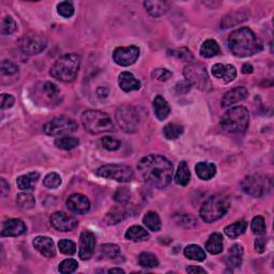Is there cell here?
Instances as JSON below:
<instances>
[{"label":"cell","mask_w":274,"mask_h":274,"mask_svg":"<svg viewBox=\"0 0 274 274\" xmlns=\"http://www.w3.org/2000/svg\"><path fill=\"white\" fill-rule=\"evenodd\" d=\"M138 171L147 183L164 189L171 182L173 166L163 155L149 154L139 161Z\"/></svg>","instance_id":"obj_1"},{"label":"cell","mask_w":274,"mask_h":274,"mask_svg":"<svg viewBox=\"0 0 274 274\" xmlns=\"http://www.w3.org/2000/svg\"><path fill=\"white\" fill-rule=\"evenodd\" d=\"M227 43L229 49L237 57H250L263 48L257 35L245 27L233 31L228 35Z\"/></svg>","instance_id":"obj_2"},{"label":"cell","mask_w":274,"mask_h":274,"mask_svg":"<svg viewBox=\"0 0 274 274\" xmlns=\"http://www.w3.org/2000/svg\"><path fill=\"white\" fill-rule=\"evenodd\" d=\"M82 58L77 54H66L55 62L49 74L64 83L73 82L77 77Z\"/></svg>","instance_id":"obj_3"},{"label":"cell","mask_w":274,"mask_h":274,"mask_svg":"<svg viewBox=\"0 0 274 274\" xmlns=\"http://www.w3.org/2000/svg\"><path fill=\"white\" fill-rule=\"evenodd\" d=\"M82 123L87 132L95 135L111 132L115 129L111 118L101 110L89 109L84 111Z\"/></svg>","instance_id":"obj_4"},{"label":"cell","mask_w":274,"mask_h":274,"mask_svg":"<svg viewBox=\"0 0 274 274\" xmlns=\"http://www.w3.org/2000/svg\"><path fill=\"white\" fill-rule=\"evenodd\" d=\"M229 206L230 202L228 197L222 194H215L210 196L203 204L199 210V215L206 223H213L227 213Z\"/></svg>","instance_id":"obj_5"},{"label":"cell","mask_w":274,"mask_h":274,"mask_svg":"<svg viewBox=\"0 0 274 274\" xmlns=\"http://www.w3.org/2000/svg\"><path fill=\"white\" fill-rule=\"evenodd\" d=\"M250 123V113L244 106L228 109L221 118V127L228 133H242Z\"/></svg>","instance_id":"obj_6"},{"label":"cell","mask_w":274,"mask_h":274,"mask_svg":"<svg viewBox=\"0 0 274 274\" xmlns=\"http://www.w3.org/2000/svg\"><path fill=\"white\" fill-rule=\"evenodd\" d=\"M60 95V89L54 83L44 82L34 86V101L42 106H54V105L59 104Z\"/></svg>","instance_id":"obj_7"},{"label":"cell","mask_w":274,"mask_h":274,"mask_svg":"<svg viewBox=\"0 0 274 274\" xmlns=\"http://www.w3.org/2000/svg\"><path fill=\"white\" fill-rule=\"evenodd\" d=\"M116 120L126 133H134L139 128L140 116L132 105H122L116 110Z\"/></svg>","instance_id":"obj_8"},{"label":"cell","mask_w":274,"mask_h":274,"mask_svg":"<svg viewBox=\"0 0 274 274\" xmlns=\"http://www.w3.org/2000/svg\"><path fill=\"white\" fill-rule=\"evenodd\" d=\"M241 188L252 197H263L271 190V180L261 175H250L242 180Z\"/></svg>","instance_id":"obj_9"},{"label":"cell","mask_w":274,"mask_h":274,"mask_svg":"<svg viewBox=\"0 0 274 274\" xmlns=\"http://www.w3.org/2000/svg\"><path fill=\"white\" fill-rule=\"evenodd\" d=\"M78 126L75 120L66 116L55 117L53 119L47 121L44 124V127H43L44 133L49 136L68 135L76 132Z\"/></svg>","instance_id":"obj_10"},{"label":"cell","mask_w":274,"mask_h":274,"mask_svg":"<svg viewBox=\"0 0 274 274\" xmlns=\"http://www.w3.org/2000/svg\"><path fill=\"white\" fill-rule=\"evenodd\" d=\"M97 176L116 180L118 182H129L133 179L134 172L131 167L127 165L109 164L98 168L96 171Z\"/></svg>","instance_id":"obj_11"},{"label":"cell","mask_w":274,"mask_h":274,"mask_svg":"<svg viewBox=\"0 0 274 274\" xmlns=\"http://www.w3.org/2000/svg\"><path fill=\"white\" fill-rule=\"evenodd\" d=\"M183 75L192 86H196L199 89L208 90L211 87L207 70L202 64L186 66L183 70Z\"/></svg>","instance_id":"obj_12"},{"label":"cell","mask_w":274,"mask_h":274,"mask_svg":"<svg viewBox=\"0 0 274 274\" xmlns=\"http://www.w3.org/2000/svg\"><path fill=\"white\" fill-rule=\"evenodd\" d=\"M47 46V40L44 35L30 34L24 35L20 40V47L27 55H36L44 51Z\"/></svg>","instance_id":"obj_13"},{"label":"cell","mask_w":274,"mask_h":274,"mask_svg":"<svg viewBox=\"0 0 274 274\" xmlns=\"http://www.w3.org/2000/svg\"><path fill=\"white\" fill-rule=\"evenodd\" d=\"M139 57V48L136 46L117 47L113 53V59L118 66L129 67L134 65Z\"/></svg>","instance_id":"obj_14"},{"label":"cell","mask_w":274,"mask_h":274,"mask_svg":"<svg viewBox=\"0 0 274 274\" xmlns=\"http://www.w3.org/2000/svg\"><path fill=\"white\" fill-rule=\"evenodd\" d=\"M51 224L56 230L67 233L75 229L78 225V222L74 216L58 211L51 216Z\"/></svg>","instance_id":"obj_15"},{"label":"cell","mask_w":274,"mask_h":274,"mask_svg":"<svg viewBox=\"0 0 274 274\" xmlns=\"http://www.w3.org/2000/svg\"><path fill=\"white\" fill-rule=\"evenodd\" d=\"M96 250V237L89 230H84L79 238L78 256L83 260H88L92 257Z\"/></svg>","instance_id":"obj_16"},{"label":"cell","mask_w":274,"mask_h":274,"mask_svg":"<svg viewBox=\"0 0 274 274\" xmlns=\"http://www.w3.org/2000/svg\"><path fill=\"white\" fill-rule=\"evenodd\" d=\"M67 207L73 213L85 214L90 209V202L83 194H73L68 198Z\"/></svg>","instance_id":"obj_17"},{"label":"cell","mask_w":274,"mask_h":274,"mask_svg":"<svg viewBox=\"0 0 274 274\" xmlns=\"http://www.w3.org/2000/svg\"><path fill=\"white\" fill-rule=\"evenodd\" d=\"M34 246L36 251L47 258H54L56 256V248L54 241L45 236H39L34 239Z\"/></svg>","instance_id":"obj_18"},{"label":"cell","mask_w":274,"mask_h":274,"mask_svg":"<svg viewBox=\"0 0 274 274\" xmlns=\"http://www.w3.org/2000/svg\"><path fill=\"white\" fill-rule=\"evenodd\" d=\"M27 232L25 223L20 219H10L2 225L1 236L3 237H18Z\"/></svg>","instance_id":"obj_19"},{"label":"cell","mask_w":274,"mask_h":274,"mask_svg":"<svg viewBox=\"0 0 274 274\" xmlns=\"http://www.w3.org/2000/svg\"><path fill=\"white\" fill-rule=\"evenodd\" d=\"M212 74L217 79H222L224 83H230L237 77V70L232 65L216 64L212 67Z\"/></svg>","instance_id":"obj_20"},{"label":"cell","mask_w":274,"mask_h":274,"mask_svg":"<svg viewBox=\"0 0 274 274\" xmlns=\"http://www.w3.org/2000/svg\"><path fill=\"white\" fill-rule=\"evenodd\" d=\"M247 95L248 92L244 87H237V88L229 90L224 95L222 98V106L229 107L236 103L243 101L247 98Z\"/></svg>","instance_id":"obj_21"},{"label":"cell","mask_w":274,"mask_h":274,"mask_svg":"<svg viewBox=\"0 0 274 274\" xmlns=\"http://www.w3.org/2000/svg\"><path fill=\"white\" fill-rule=\"evenodd\" d=\"M118 84H119L120 88L126 92L139 90L141 86L139 80L131 72H122L119 75V78H118Z\"/></svg>","instance_id":"obj_22"},{"label":"cell","mask_w":274,"mask_h":274,"mask_svg":"<svg viewBox=\"0 0 274 274\" xmlns=\"http://www.w3.org/2000/svg\"><path fill=\"white\" fill-rule=\"evenodd\" d=\"M247 18H248V15L244 11L232 12V13H229L222 18L221 27L222 28L234 27V26H237V25L245 22Z\"/></svg>","instance_id":"obj_23"},{"label":"cell","mask_w":274,"mask_h":274,"mask_svg":"<svg viewBox=\"0 0 274 274\" xmlns=\"http://www.w3.org/2000/svg\"><path fill=\"white\" fill-rule=\"evenodd\" d=\"M153 109L155 117L161 121L165 120L171 114L170 104L167 103L166 100L162 96L155 97V99L153 100Z\"/></svg>","instance_id":"obj_24"},{"label":"cell","mask_w":274,"mask_h":274,"mask_svg":"<svg viewBox=\"0 0 274 274\" xmlns=\"http://www.w3.org/2000/svg\"><path fill=\"white\" fill-rule=\"evenodd\" d=\"M243 258V247L240 244H234L229 248L226 256V264L230 268H239Z\"/></svg>","instance_id":"obj_25"},{"label":"cell","mask_w":274,"mask_h":274,"mask_svg":"<svg viewBox=\"0 0 274 274\" xmlns=\"http://www.w3.org/2000/svg\"><path fill=\"white\" fill-rule=\"evenodd\" d=\"M195 171L199 179L202 180H210L212 179L216 173V166L213 163L209 162H199L195 166Z\"/></svg>","instance_id":"obj_26"},{"label":"cell","mask_w":274,"mask_h":274,"mask_svg":"<svg viewBox=\"0 0 274 274\" xmlns=\"http://www.w3.org/2000/svg\"><path fill=\"white\" fill-rule=\"evenodd\" d=\"M39 178H40V173L36 171L29 172L27 175L20 176L16 180L18 189L22 191H33L34 186L39 180Z\"/></svg>","instance_id":"obj_27"},{"label":"cell","mask_w":274,"mask_h":274,"mask_svg":"<svg viewBox=\"0 0 274 274\" xmlns=\"http://www.w3.org/2000/svg\"><path fill=\"white\" fill-rule=\"evenodd\" d=\"M126 238L128 240L134 241V242H140V241H146L150 238V235L147 230L139 225H134L131 226L126 233Z\"/></svg>","instance_id":"obj_28"},{"label":"cell","mask_w":274,"mask_h":274,"mask_svg":"<svg viewBox=\"0 0 274 274\" xmlns=\"http://www.w3.org/2000/svg\"><path fill=\"white\" fill-rule=\"evenodd\" d=\"M223 236L219 233H214L209 237V239L206 243V250L210 254L216 255L223 252Z\"/></svg>","instance_id":"obj_29"},{"label":"cell","mask_w":274,"mask_h":274,"mask_svg":"<svg viewBox=\"0 0 274 274\" xmlns=\"http://www.w3.org/2000/svg\"><path fill=\"white\" fill-rule=\"evenodd\" d=\"M144 5L148 13L153 17H160L168 11V4L165 1H145Z\"/></svg>","instance_id":"obj_30"},{"label":"cell","mask_w":274,"mask_h":274,"mask_svg":"<svg viewBox=\"0 0 274 274\" xmlns=\"http://www.w3.org/2000/svg\"><path fill=\"white\" fill-rule=\"evenodd\" d=\"M190 180H191V172L188 164H186L185 161L180 162V164L178 166V171L175 176V182L178 185L185 186L189 184Z\"/></svg>","instance_id":"obj_31"},{"label":"cell","mask_w":274,"mask_h":274,"mask_svg":"<svg viewBox=\"0 0 274 274\" xmlns=\"http://www.w3.org/2000/svg\"><path fill=\"white\" fill-rule=\"evenodd\" d=\"M246 227H247V223L245 221H239L226 226L225 229H224V233H225V235L229 237V238L236 239L238 238V237H240L242 234H244Z\"/></svg>","instance_id":"obj_32"},{"label":"cell","mask_w":274,"mask_h":274,"mask_svg":"<svg viewBox=\"0 0 274 274\" xmlns=\"http://www.w3.org/2000/svg\"><path fill=\"white\" fill-rule=\"evenodd\" d=\"M220 53V46L214 40H206L201 47V55L204 58L214 57Z\"/></svg>","instance_id":"obj_33"},{"label":"cell","mask_w":274,"mask_h":274,"mask_svg":"<svg viewBox=\"0 0 274 274\" xmlns=\"http://www.w3.org/2000/svg\"><path fill=\"white\" fill-rule=\"evenodd\" d=\"M142 222H144L145 226L149 230H151V232H159L162 227L160 216L158 215V213L153 212V211H149V212H147L146 215L144 216V219H142Z\"/></svg>","instance_id":"obj_34"},{"label":"cell","mask_w":274,"mask_h":274,"mask_svg":"<svg viewBox=\"0 0 274 274\" xmlns=\"http://www.w3.org/2000/svg\"><path fill=\"white\" fill-rule=\"evenodd\" d=\"M184 256L191 260L203 261L206 259V253L203 248L196 244H190L184 248Z\"/></svg>","instance_id":"obj_35"},{"label":"cell","mask_w":274,"mask_h":274,"mask_svg":"<svg viewBox=\"0 0 274 274\" xmlns=\"http://www.w3.org/2000/svg\"><path fill=\"white\" fill-rule=\"evenodd\" d=\"M79 145V140L73 136H62L55 140V146L62 150H72Z\"/></svg>","instance_id":"obj_36"},{"label":"cell","mask_w":274,"mask_h":274,"mask_svg":"<svg viewBox=\"0 0 274 274\" xmlns=\"http://www.w3.org/2000/svg\"><path fill=\"white\" fill-rule=\"evenodd\" d=\"M16 204L20 208L24 210H28L34 207L35 199L34 196L31 193H20L16 197Z\"/></svg>","instance_id":"obj_37"},{"label":"cell","mask_w":274,"mask_h":274,"mask_svg":"<svg viewBox=\"0 0 274 274\" xmlns=\"http://www.w3.org/2000/svg\"><path fill=\"white\" fill-rule=\"evenodd\" d=\"M183 133V127L177 123H170L163 129V134L167 139H177Z\"/></svg>","instance_id":"obj_38"},{"label":"cell","mask_w":274,"mask_h":274,"mask_svg":"<svg viewBox=\"0 0 274 274\" xmlns=\"http://www.w3.org/2000/svg\"><path fill=\"white\" fill-rule=\"evenodd\" d=\"M100 255L105 259H113L120 255V247L116 244H104L100 247Z\"/></svg>","instance_id":"obj_39"},{"label":"cell","mask_w":274,"mask_h":274,"mask_svg":"<svg viewBox=\"0 0 274 274\" xmlns=\"http://www.w3.org/2000/svg\"><path fill=\"white\" fill-rule=\"evenodd\" d=\"M138 264L142 268H149V269H151V268H155L159 266V260L155 257L154 254L144 252L139 255Z\"/></svg>","instance_id":"obj_40"},{"label":"cell","mask_w":274,"mask_h":274,"mask_svg":"<svg viewBox=\"0 0 274 274\" xmlns=\"http://www.w3.org/2000/svg\"><path fill=\"white\" fill-rule=\"evenodd\" d=\"M61 177L57 172H49L43 180V184L47 189H57L61 184Z\"/></svg>","instance_id":"obj_41"},{"label":"cell","mask_w":274,"mask_h":274,"mask_svg":"<svg viewBox=\"0 0 274 274\" xmlns=\"http://www.w3.org/2000/svg\"><path fill=\"white\" fill-rule=\"evenodd\" d=\"M58 246L62 254L68 255V256H72V255H74L76 252V244L74 243L72 240L62 239L59 241Z\"/></svg>","instance_id":"obj_42"},{"label":"cell","mask_w":274,"mask_h":274,"mask_svg":"<svg viewBox=\"0 0 274 274\" xmlns=\"http://www.w3.org/2000/svg\"><path fill=\"white\" fill-rule=\"evenodd\" d=\"M77 267H78V264L75 259L68 258L60 263L59 271L62 274H70L75 271L77 269Z\"/></svg>","instance_id":"obj_43"},{"label":"cell","mask_w":274,"mask_h":274,"mask_svg":"<svg viewBox=\"0 0 274 274\" xmlns=\"http://www.w3.org/2000/svg\"><path fill=\"white\" fill-rule=\"evenodd\" d=\"M252 232L255 235H265L266 234V223L263 216H255L251 223Z\"/></svg>","instance_id":"obj_44"},{"label":"cell","mask_w":274,"mask_h":274,"mask_svg":"<svg viewBox=\"0 0 274 274\" xmlns=\"http://www.w3.org/2000/svg\"><path fill=\"white\" fill-rule=\"evenodd\" d=\"M170 54L177 59H180L182 61H193L194 60V56L191 53L189 48L181 47L179 49H173V51H170Z\"/></svg>","instance_id":"obj_45"},{"label":"cell","mask_w":274,"mask_h":274,"mask_svg":"<svg viewBox=\"0 0 274 274\" xmlns=\"http://www.w3.org/2000/svg\"><path fill=\"white\" fill-rule=\"evenodd\" d=\"M16 29H17V25L13 18L9 15L5 16L2 21V27H1L2 34L4 35L12 34L13 33H15Z\"/></svg>","instance_id":"obj_46"},{"label":"cell","mask_w":274,"mask_h":274,"mask_svg":"<svg viewBox=\"0 0 274 274\" xmlns=\"http://www.w3.org/2000/svg\"><path fill=\"white\" fill-rule=\"evenodd\" d=\"M101 144H102L103 148L106 149V150H108V151H116V150H118V149L120 148L121 141L114 138V137L106 136V137H103V138L101 139Z\"/></svg>","instance_id":"obj_47"},{"label":"cell","mask_w":274,"mask_h":274,"mask_svg":"<svg viewBox=\"0 0 274 274\" xmlns=\"http://www.w3.org/2000/svg\"><path fill=\"white\" fill-rule=\"evenodd\" d=\"M57 12H58V14L61 15L62 17L68 18L74 14V7L71 2L62 1V2L58 3V5H57Z\"/></svg>","instance_id":"obj_48"},{"label":"cell","mask_w":274,"mask_h":274,"mask_svg":"<svg viewBox=\"0 0 274 274\" xmlns=\"http://www.w3.org/2000/svg\"><path fill=\"white\" fill-rule=\"evenodd\" d=\"M1 73L2 75H14L18 73V67L10 60H3L1 64Z\"/></svg>","instance_id":"obj_49"},{"label":"cell","mask_w":274,"mask_h":274,"mask_svg":"<svg viewBox=\"0 0 274 274\" xmlns=\"http://www.w3.org/2000/svg\"><path fill=\"white\" fill-rule=\"evenodd\" d=\"M152 77L160 80V82H166L171 77V72L164 68H158L152 72Z\"/></svg>","instance_id":"obj_50"},{"label":"cell","mask_w":274,"mask_h":274,"mask_svg":"<svg viewBox=\"0 0 274 274\" xmlns=\"http://www.w3.org/2000/svg\"><path fill=\"white\" fill-rule=\"evenodd\" d=\"M123 220V212H121L120 210H114L111 212L107 213V215L105 216V222L107 224H117L120 221Z\"/></svg>","instance_id":"obj_51"},{"label":"cell","mask_w":274,"mask_h":274,"mask_svg":"<svg viewBox=\"0 0 274 274\" xmlns=\"http://www.w3.org/2000/svg\"><path fill=\"white\" fill-rule=\"evenodd\" d=\"M179 220L177 221L178 224H180V225H182V226H185V227H191L193 225H195L196 224V221L194 217H193L192 215L190 214H183V215H179Z\"/></svg>","instance_id":"obj_52"},{"label":"cell","mask_w":274,"mask_h":274,"mask_svg":"<svg viewBox=\"0 0 274 274\" xmlns=\"http://www.w3.org/2000/svg\"><path fill=\"white\" fill-rule=\"evenodd\" d=\"M192 88V85L188 82V80H182V82H179L176 85V92L178 95H185L188 93Z\"/></svg>","instance_id":"obj_53"},{"label":"cell","mask_w":274,"mask_h":274,"mask_svg":"<svg viewBox=\"0 0 274 274\" xmlns=\"http://www.w3.org/2000/svg\"><path fill=\"white\" fill-rule=\"evenodd\" d=\"M15 103V99L10 96L7 95V93H2L1 95V108L2 109H7L10 108L14 105Z\"/></svg>","instance_id":"obj_54"},{"label":"cell","mask_w":274,"mask_h":274,"mask_svg":"<svg viewBox=\"0 0 274 274\" xmlns=\"http://www.w3.org/2000/svg\"><path fill=\"white\" fill-rule=\"evenodd\" d=\"M115 199L119 203H127L130 199V192L124 190V188H123L122 190H119L116 193Z\"/></svg>","instance_id":"obj_55"},{"label":"cell","mask_w":274,"mask_h":274,"mask_svg":"<svg viewBox=\"0 0 274 274\" xmlns=\"http://www.w3.org/2000/svg\"><path fill=\"white\" fill-rule=\"evenodd\" d=\"M266 248V240L260 238L255 241V250L258 253H263Z\"/></svg>","instance_id":"obj_56"},{"label":"cell","mask_w":274,"mask_h":274,"mask_svg":"<svg viewBox=\"0 0 274 274\" xmlns=\"http://www.w3.org/2000/svg\"><path fill=\"white\" fill-rule=\"evenodd\" d=\"M9 192H10L9 184L7 183V181H5V179L1 178V186H0V194H1L2 197H5V196L9 194Z\"/></svg>","instance_id":"obj_57"},{"label":"cell","mask_w":274,"mask_h":274,"mask_svg":"<svg viewBox=\"0 0 274 274\" xmlns=\"http://www.w3.org/2000/svg\"><path fill=\"white\" fill-rule=\"evenodd\" d=\"M186 272L189 273H206V270L203 269L201 267H196V266H190L186 268Z\"/></svg>","instance_id":"obj_58"},{"label":"cell","mask_w":274,"mask_h":274,"mask_svg":"<svg viewBox=\"0 0 274 274\" xmlns=\"http://www.w3.org/2000/svg\"><path fill=\"white\" fill-rule=\"evenodd\" d=\"M253 71H254V68L250 64H244L243 67H242V72L244 74H251L253 73Z\"/></svg>","instance_id":"obj_59"},{"label":"cell","mask_w":274,"mask_h":274,"mask_svg":"<svg viewBox=\"0 0 274 274\" xmlns=\"http://www.w3.org/2000/svg\"><path fill=\"white\" fill-rule=\"evenodd\" d=\"M109 273H124V270L120 269V268H113L108 271Z\"/></svg>","instance_id":"obj_60"}]
</instances>
